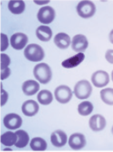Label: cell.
<instances>
[{
    "label": "cell",
    "instance_id": "cell-1",
    "mask_svg": "<svg viewBox=\"0 0 113 152\" xmlns=\"http://www.w3.org/2000/svg\"><path fill=\"white\" fill-rule=\"evenodd\" d=\"M34 76L42 84H47L52 78V72L50 67L45 63H40L34 68Z\"/></svg>",
    "mask_w": 113,
    "mask_h": 152
},
{
    "label": "cell",
    "instance_id": "cell-2",
    "mask_svg": "<svg viewBox=\"0 0 113 152\" xmlns=\"http://www.w3.org/2000/svg\"><path fill=\"white\" fill-rule=\"evenodd\" d=\"M24 55L26 58L32 62H40L44 58L43 49L36 43L28 44L24 50Z\"/></svg>",
    "mask_w": 113,
    "mask_h": 152
},
{
    "label": "cell",
    "instance_id": "cell-3",
    "mask_svg": "<svg viewBox=\"0 0 113 152\" xmlns=\"http://www.w3.org/2000/svg\"><path fill=\"white\" fill-rule=\"evenodd\" d=\"M74 95L79 99H87L92 93V86L89 81L86 80H79L77 82L74 89Z\"/></svg>",
    "mask_w": 113,
    "mask_h": 152
},
{
    "label": "cell",
    "instance_id": "cell-4",
    "mask_svg": "<svg viewBox=\"0 0 113 152\" xmlns=\"http://www.w3.org/2000/svg\"><path fill=\"white\" fill-rule=\"evenodd\" d=\"M77 12L83 19L92 17L96 12V5L91 1H80L77 5Z\"/></svg>",
    "mask_w": 113,
    "mask_h": 152
},
{
    "label": "cell",
    "instance_id": "cell-5",
    "mask_svg": "<svg viewBox=\"0 0 113 152\" xmlns=\"http://www.w3.org/2000/svg\"><path fill=\"white\" fill-rule=\"evenodd\" d=\"M55 98L60 104H67L73 96V92L68 86L61 85L55 89Z\"/></svg>",
    "mask_w": 113,
    "mask_h": 152
},
{
    "label": "cell",
    "instance_id": "cell-6",
    "mask_svg": "<svg viewBox=\"0 0 113 152\" xmlns=\"http://www.w3.org/2000/svg\"><path fill=\"white\" fill-rule=\"evenodd\" d=\"M38 20L42 24H50L55 19V10L47 5L42 7L37 13Z\"/></svg>",
    "mask_w": 113,
    "mask_h": 152
},
{
    "label": "cell",
    "instance_id": "cell-7",
    "mask_svg": "<svg viewBox=\"0 0 113 152\" xmlns=\"http://www.w3.org/2000/svg\"><path fill=\"white\" fill-rule=\"evenodd\" d=\"M91 80L94 86H96V88H104L109 83L110 76L108 75V73H106L105 71L99 70V71L95 72L92 75Z\"/></svg>",
    "mask_w": 113,
    "mask_h": 152
},
{
    "label": "cell",
    "instance_id": "cell-8",
    "mask_svg": "<svg viewBox=\"0 0 113 152\" xmlns=\"http://www.w3.org/2000/svg\"><path fill=\"white\" fill-rule=\"evenodd\" d=\"M4 125L8 129H18L22 125V118L20 116L15 113L7 114L4 118Z\"/></svg>",
    "mask_w": 113,
    "mask_h": 152
},
{
    "label": "cell",
    "instance_id": "cell-9",
    "mask_svg": "<svg viewBox=\"0 0 113 152\" xmlns=\"http://www.w3.org/2000/svg\"><path fill=\"white\" fill-rule=\"evenodd\" d=\"M28 38L27 37V35L23 33H16L12 35L10 40L12 47L17 50H20L25 48L28 43Z\"/></svg>",
    "mask_w": 113,
    "mask_h": 152
},
{
    "label": "cell",
    "instance_id": "cell-10",
    "mask_svg": "<svg viewBox=\"0 0 113 152\" xmlns=\"http://www.w3.org/2000/svg\"><path fill=\"white\" fill-rule=\"evenodd\" d=\"M88 46L87 39L83 35H76L72 40V48L76 52H83Z\"/></svg>",
    "mask_w": 113,
    "mask_h": 152
},
{
    "label": "cell",
    "instance_id": "cell-11",
    "mask_svg": "<svg viewBox=\"0 0 113 152\" xmlns=\"http://www.w3.org/2000/svg\"><path fill=\"white\" fill-rule=\"evenodd\" d=\"M68 143L73 150L79 151L86 146V138L82 134L75 133L70 136L68 140Z\"/></svg>",
    "mask_w": 113,
    "mask_h": 152
},
{
    "label": "cell",
    "instance_id": "cell-12",
    "mask_svg": "<svg viewBox=\"0 0 113 152\" xmlns=\"http://www.w3.org/2000/svg\"><path fill=\"white\" fill-rule=\"evenodd\" d=\"M106 126V119L104 118V116L100 114H96L93 115L90 119H89V127L95 131V132H99L104 129Z\"/></svg>",
    "mask_w": 113,
    "mask_h": 152
},
{
    "label": "cell",
    "instance_id": "cell-13",
    "mask_svg": "<svg viewBox=\"0 0 113 152\" xmlns=\"http://www.w3.org/2000/svg\"><path fill=\"white\" fill-rule=\"evenodd\" d=\"M50 142L53 146L57 148H61L66 144L67 135L62 130H56L50 135Z\"/></svg>",
    "mask_w": 113,
    "mask_h": 152
},
{
    "label": "cell",
    "instance_id": "cell-14",
    "mask_svg": "<svg viewBox=\"0 0 113 152\" xmlns=\"http://www.w3.org/2000/svg\"><path fill=\"white\" fill-rule=\"evenodd\" d=\"M22 113L25 116L33 117L39 111V104L34 100H28L22 104Z\"/></svg>",
    "mask_w": 113,
    "mask_h": 152
},
{
    "label": "cell",
    "instance_id": "cell-15",
    "mask_svg": "<svg viewBox=\"0 0 113 152\" xmlns=\"http://www.w3.org/2000/svg\"><path fill=\"white\" fill-rule=\"evenodd\" d=\"M39 89H40L39 83L33 80H26L22 85V90L26 96H33L37 93Z\"/></svg>",
    "mask_w": 113,
    "mask_h": 152
},
{
    "label": "cell",
    "instance_id": "cell-16",
    "mask_svg": "<svg viewBox=\"0 0 113 152\" xmlns=\"http://www.w3.org/2000/svg\"><path fill=\"white\" fill-rule=\"evenodd\" d=\"M54 42L59 49H66L71 44V39L66 33H58L54 37Z\"/></svg>",
    "mask_w": 113,
    "mask_h": 152
},
{
    "label": "cell",
    "instance_id": "cell-17",
    "mask_svg": "<svg viewBox=\"0 0 113 152\" xmlns=\"http://www.w3.org/2000/svg\"><path fill=\"white\" fill-rule=\"evenodd\" d=\"M84 58H85V55L82 52H80L74 57L66 59L64 62H62V66L66 68H73L79 66L84 60Z\"/></svg>",
    "mask_w": 113,
    "mask_h": 152
},
{
    "label": "cell",
    "instance_id": "cell-18",
    "mask_svg": "<svg viewBox=\"0 0 113 152\" xmlns=\"http://www.w3.org/2000/svg\"><path fill=\"white\" fill-rule=\"evenodd\" d=\"M36 37L42 42H48L52 37V30L48 26H41L36 29Z\"/></svg>",
    "mask_w": 113,
    "mask_h": 152
},
{
    "label": "cell",
    "instance_id": "cell-19",
    "mask_svg": "<svg viewBox=\"0 0 113 152\" xmlns=\"http://www.w3.org/2000/svg\"><path fill=\"white\" fill-rule=\"evenodd\" d=\"M17 139H18V136L16 133L6 132L1 135V143L4 146L11 147L12 145H15Z\"/></svg>",
    "mask_w": 113,
    "mask_h": 152
},
{
    "label": "cell",
    "instance_id": "cell-20",
    "mask_svg": "<svg viewBox=\"0 0 113 152\" xmlns=\"http://www.w3.org/2000/svg\"><path fill=\"white\" fill-rule=\"evenodd\" d=\"M8 9L13 14H20L25 10V3L24 1L12 0L8 3Z\"/></svg>",
    "mask_w": 113,
    "mask_h": 152
},
{
    "label": "cell",
    "instance_id": "cell-21",
    "mask_svg": "<svg viewBox=\"0 0 113 152\" xmlns=\"http://www.w3.org/2000/svg\"><path fill=\"white\" fill-rule=\"evenodd\" d=\"M16 134L18 136L17 142L15 143V146L17 148H25L29 141V135L24 130H18L16 132Z\"/></svg>",
    "mask_w": 113,
    "mask_h": 152
},
{
    "label": "cell",
    "instance_id": "cell-22",
    "mask_svg": "<svg viewBox=\"0 0 113 152\" xmlns=\"http://www.w3.org/2000/svg\"><path fill=\"white\" fill-rule=\"evenodd\" d=\"M30 147L35 151H44L47 149V142L41 137H35L30 142Z\"/></svg>",
    "mask_w": 113,
    "mask_h": 152
},
{
    "label": "cell",
    "instance_id": "cell-23",
    "mask_svg": "<svg viewBox=\"0 0 113 152\" xmlns=\"http://www.w3.org/2000/svg\"><path fill=\"white\" fill-rule=\"evenodd\" d=\"M37 99L38 102L41 104L48 105V104H50L53 101V96H52L50 91H49L47 89H43V90H41L38 93Z\"/></svg>",
    "mask_w": 113,
    "mask_h": 152
},
{
    "label": "cell",
    "instance_id": "cell-24",
    "mask_svg": "<svg viewBox=\"0 0 113 152\" xmlns=\"http://www.w3.org/2000/svg\"><path fill=\"white\" fill-rule=\"evenodd\" d=\"M101 98L104 103L108 105H113V88H106L101 90Z\"/></svg>",
    "mask_w": 113,
    "mask_h": 152
},
{
    "label": "cell",
    "instance_id": "cell-25",
    "mask_svg": "<svg viewBox=\"0 0 113 152\" xmlns=\"http://www.w3.org/2000/svg\"><path fill=\"white\" fill-rule=\"evenodd\" d=\"M94 106L92 103L88 101H84L80 103L78 106V113L82 116H87L93 112Z\"/></svg>",
    "mask_w": 113,
    "mask_h": 152
},
{
    "label": "cell",
    "instance_id": "cell-26",
    "mask_svg": "<svg viewBox=\"0 0 113 152\" xmlns=\"http://www.w3.org/2000/svg\"><path fill=\"white\" fill-rule=\"evenodd\" d=\"M10 63H11L10 58H9L6 54L2 53V54H1V70L7 68L8 66L10 65Z\"/></svg>",
    "mask_w": 113,
    "mask_h": 152
},
{
    "label": "cell",
    "instance_id": "cell-27",
    "mask_svg": "<svg viewBox=\"0 0 113 152\" xmlns=\"http://www.w3.org/2000/svg\"><path fill=\"white\" fill-rule=\"evenodd\" d=\"M1 38H2V46H1V50L4 51L7 48H8V45H9V42H8V37L6 35L4 34H2L1 35Z\"/></svg>",
    "mask_w": 113,
    "mask_h": 152
},
{
    "label": "cell",
    "instance_id": "cell-28",
    "mask_svg": "<svg viewBox=\"0 0 113 152\" xmlns=\"http://www.w3.org/2000/svg\"><path fill=\"white\" fill-rule=\"evenodd\" d=\"M105 58L110 64H113V50H108L106 51Z\"/></svg>",
    "mask_w": 113,
    "mask_h": 152
},
{
    "label": "cell",
    "instance_id": "cell-29",
    "mask_svg": "<svg viewBox=\"0 0 113 152\" xmlns=\"http://www.w3.org/2000/svg\"><path fill=\"white\" fill-rule=\"evenodd\" d=\"M10 74H11V70L7 67V68H5V69H3V70H1V79L2 80H4V79H6V78H8L9 76H10Z\"/></svg>",
    "mask_w": 113,
    "mask_h": 152
},
{
    "label": "cell",
    "instance_id": "cell-30",
    "mask_svg": "<svg viewBox=\"0 0 113 152\" xmlns=\"http://www.w3.org/2000/svg\"><path fill=\"white\" fill-rule=\"evenodd\" d=\"M7 100H8V94L7 92H5V90L2 89V106L5 104Z\"/></svg>",
    "mask_w": 113,
    "mask_h": 152
},
{
    "label": "cell",
    "instance_id": "cell-31",
    "mask_svg": "<svg viewBox=\"0 0 113 152\" xmlns=\"http://www.w3.org/2000/svg\"><path fill=\"white\" fill-rule=\"evenodd\" d=\"M110 41H111V42L113 44V29L111 31V33H110Z\"/></svg>",
    "mask_w": 113,
    "mask_h": 152
},
{
    "label": "cell",
    "instance_id": "cell-32",
    "mask_svg": "<svg viewBox=\"0 0 113 152\" xmlns=\"http://www.w3.org/2000/svg\"><path fill=\"white\" fill-rule=\"evenodd\" d=\"M112 81H113V71H112Z\"/></svg>",
    "mask_w": 113,
    "mask_h": 152
},
{
    "label": "cell",
    "instance_id": "cell-33",
    "mask_svg": "<svg viewBox=\"0 0 113 152\" xmlns=\"http://www.w3.org/2000/svg\"><path fill=\"white\" fill-rule=\"evenodd\" d=\"M112 133L113 134V126H112Z\"/></svg>",
    "mask_w": 113,
    "mask_h": 152
}]
</instances>
